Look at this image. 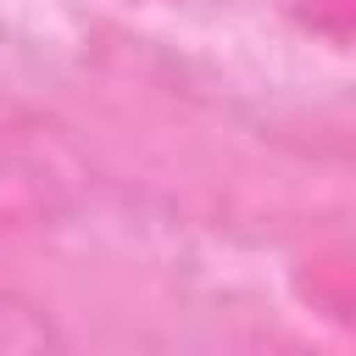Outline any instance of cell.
Segmentation results:
<instances>
[{"mask_svg":"<svg viewBox=\"0 0 356 356\" xmlns=\"http://www.w3.org/2000/svg\"><path fill=\"white\" fill-rule=\"evenodd\" d=\"M0 356H67L56 317L17 284H0Z\"/></svg>","mask_w":356,"mask_h":356,"instance_id":"obj_1","label":"cell"}]
</instances>
